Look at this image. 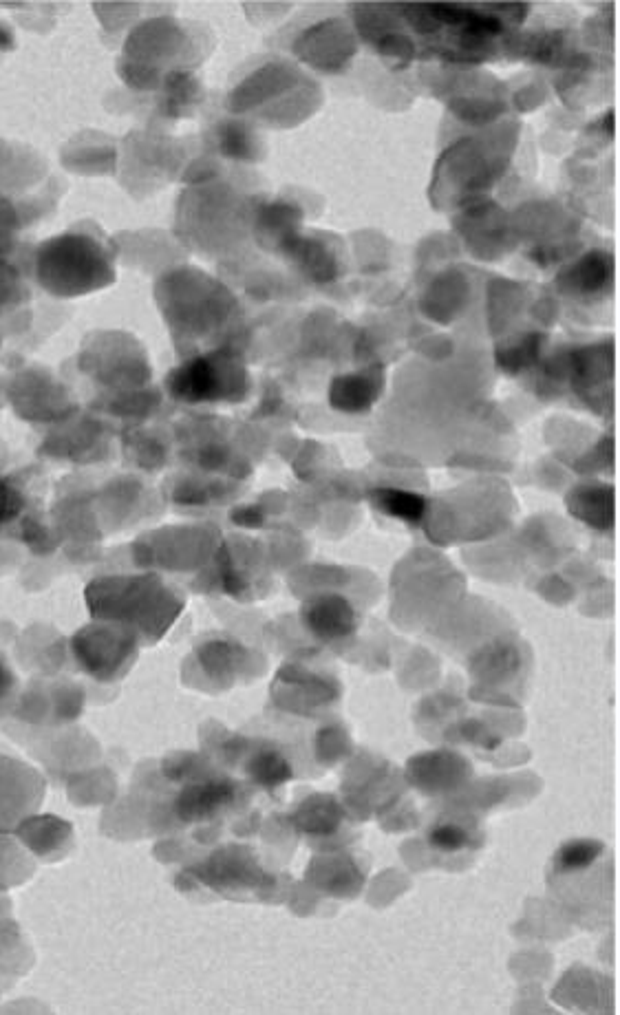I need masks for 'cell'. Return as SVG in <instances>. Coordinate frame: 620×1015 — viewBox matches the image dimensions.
I'll list each match as a JSON object with an SVG mask.
<instances>
[{
	"mask_svg": "<svg viewBox=\"0 0 620 1015\" xmlns=\"http://www.w3.org/2000/svg\"><path fill=\"white\" fill-rule=\"evenodd\" d=\"M9 508V499H7V490H5V484L3 479H0V519L5 517V512Z\"/></svg>",
	"mask_w": 620,
	"mask_h": 1015,
	"instance_id": "cell-5",
	"label": "cell"
},
{
	"mask_svg": "<svg viewBox=\"0 0 620 1015\" xmlns=\"http://www.w3.org/2000/svg\"><path fill=\"white\" fill-rule=\"evenodd\" d=\"M601 850H603V846H598V843H594V841H574L559 852L557 868L563 872L587 868V865L594 863V859L598 857V854H601Z\"/></svg>",
	"mask_w": 620,
	"mask_h": 1015,
	"instance_id": "cell-4",
	"label": "cell"
},
{
	"mask_svg": "<svg viewBox=\"0 0 620 1015\" xmlns=\"http://www.w3.org/2000/svg\"><path fill=\"white\" fill-rule=\"evenodd\" d=\"M303 815H305L303 828L309 832H316V835H325L327 830L338 828V821H340L338 806L334 804V801H329L327 797L309 799L303 808Z\"/></svg>",
	"mask_w": 620,
	"mask_h": 1015,
	"instance_id": "cell-2",
	"label": "cell"
},
{
	"mask_svg": "<svg viewBox=\"0 0 620 1015\" xmlns=\"http://www.w3.org/2000/svg\"><path fill=\"white\" fill-rule=\"evenodd\" d=\"M470 841H473V837H470V832L459 826V824H453V821H444V824H437L431 835H429V843L435 848V850H442V852H459L470 846Z\"/></svg>",
	"mask_w": 620,
	"mask_h": 1015,
	"instance_id": "cell-3",
	"label": "cell"
},
{
	"mask_svg": "<svg viewBox=\"0 0 620 1015\" xmlns=\"http://www.w3.org/2000/svg\"><path fill=\"white\" fill-rule=\"evenodd\" d=\"M40 276L51 292L64 296L89 292L106 276V259L93 239L64 234L49 241L40 256Z\"/></svg>",
	"mask_w": 620,
	"mask_h": 1015,
	"instance_id": "cell-1",
	"label": "cell"
}]
</instances>
